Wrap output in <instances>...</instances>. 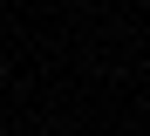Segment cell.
I'll return each mask as SVG.
<instances>
[{
	"label": "cell",
	"instance_id": "2",
	"mask_svg": "<svg viewBox=\"0 0 150 136\" xmlns=\"http://www.w3.org/2000/svg\"><path fill=\"white\" fill-rule=\"evenodd\" d=\"M0 136H7V129H0Z\"/></svg>",
	"mask_w": 150,
	"mask_h": 136
},
{
	"label": "cell",
	"instance_id": "1",
	"mask_svg": "<svg viewBox=\"0 0 150 136\" xmlns=\"http://www.w3.org/2000/svg\"><path fill=\"white\" fill-rule=\"evenodd\" d=\"M0 75H7V61H0Z\"/></svg>",
	"mask_w": 150,
	"mask_h": 136
}]
</instances>
